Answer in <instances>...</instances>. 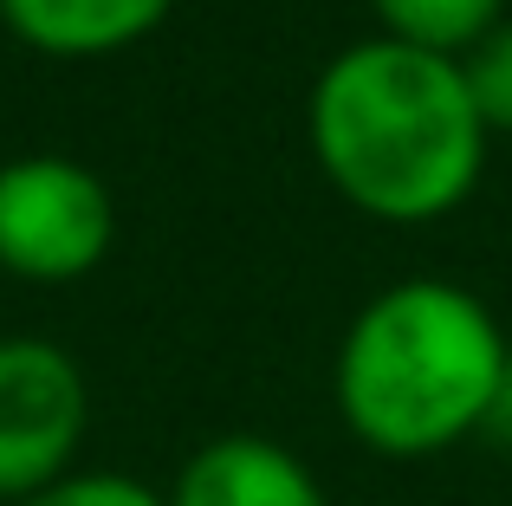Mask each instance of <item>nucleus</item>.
<instances>
[{"label": "nucleus", "instance_id": "nucleus-5", "mask_svg": "<svg viewBox=\"0 0 512 506\" xmlns=\"http://www.w3.org/2000/svg\"><path fill=\"white\" fill-rule=\"evenodd\" d=\"M169 506H331V494L273 435H214L182 461Z\"/></svg>", "mask_w": 512, "mask_h": 506}, {"label": "nucleus", "instance_id": "nucleus-8", "mask_svg": "<svg viewBox=\"0 0 512 506\" xmlns=\"http://www.w3.org/2000/svg\"><path fill=\"white\" fill-rule=\"evenodd\" d=\"M461 72H467V91H474L487 137H512V13L461 52Z\"/></svg>", "mask_w": 512, "mask_h": 506}, {"label": "nucleus", "instance_id": "nucleus-1", "mask_svg": "<svg viewBox=\"0 0 512 506\" xmlns=\"http://www.w3.org/2000/svg\"><path fill=\"white\" fill-rule=\"evenodd\" d=\"M305 137L331 189L389 228L454 215L487 163V124L474 111L461 59L383 33L344 46L318 72Z\"/></svg>", "mask_w": 512, "mask_h": 506}, {"label": "nucleus", "instance_id": "nucleus-2", "mask_svg": "<svg viewBox=\"0 0 512 506\" xmlns=\"http://www.w3.org/2000/svg\"><path fill=\"white\" fill-rule=\"evenodd\" d=\"M506 377L512 344L480 292L454 279H402L350 318L331 396L370 455L428 461L487 435Z\"/></svg>", "mask_w": 512, "mask_h": 506}, {"label": "nucleus", "instance_id": "nucleus-4", "mask_svg": "<svg viewBox=\"0 0 512 506\" xmlns=\"http://www.w3.org/2000/svg\"><path fill=\"white\" fill-rule=\"evenodd\" d=\"M85 370L46 338H0V500L20 506L65 481L85 442Z\"/></svg>", "mask_w": 512, "mask_h": 506}, {"label": "nucleus", "instance_id": "nucleus-3", "mask_svg": "<svg viewBox=\"0 0 512 506\" xmlns=\"http://www.w3.org/2000/svg\"><path fill=\"white\" fill-rule=\"evenodd\" d=\"M117 241L111 189L72 156H20L0 169V266L39 286L85 279Z\"/></svg>", "mask_w": 512, "mask_h": 506}, {"label": "nucleus", "instance_id": "nucleus-6", "mask_svg": "<svg viewBox=\"0 0 512 506\" xmlns=\"http://www.w3.org/2000/svg\"><path fill=\"white\" fill-rule=\"evenodd\" d=\"M175 0H0V20L39 52L59 59H98V52L137 46L169 20Z\"/></svg>", "mask_w": 512, "mask_h": 506}, {"label": "nucleus", "instance_id": "nucleus-10", "mask_svg": "<svg viewBox=\"0 0 512 506\" xmlns=\"http://www.w3.org/2000/svg\"><path fill=\"white\" fill-rule=\"evenodd\" d=\"M487 435H500V442H512V377H506L500 403H493V422H487Z\"/></svg>", "mask_w": 512, "mask_h": 506}, {"label": "nucleus", "instance_id": "nucleus-7", "mask_svg": "<svg viewBox=\"0 0 512 506\" xmlns=\"http://www.w3.org/2000/svg\"><path fill=\"white\" fill-rule=\"evenodd\" d=\"M370 13L383 26V39L461 59L474 39H487L506 20V0H370Z\"/></svg>", "mask_w": 512, "mask_h": 506}, {"label": "nucleus", "instance_id": "nucleus-9", "mask_svg": "<svg viewBox=\"0 0 512 506\" xmlns=\"http://www.w3.org/2000/svg\"><path fill=\"white\" fill-rule=\"evenodd\" d=\"M20 506H169V494H156V487H143L137 474H111V468H91V474H65V481L39 487L33 500Z\"/></svg>", "mask_w": 512, "mask_h": 506}]
</instances>
